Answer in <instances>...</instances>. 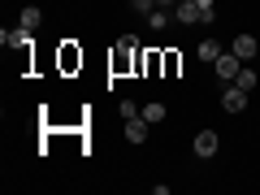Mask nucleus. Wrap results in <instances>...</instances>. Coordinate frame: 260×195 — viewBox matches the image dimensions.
<instances>
[{"instance_id": "423d86ee", "label": "nucleus", "mask_w": 260, "mask_h": 195, "mask_svg": "<svg viewBox=\"0 0 260 195\" xmlns=\"http://www.w3.org/2000/svg\"><path fill=\"white\" fill-rule=\"evenodd\" d=\"M230 52L239 56V61H256L260 44H256V35H234V39H230Z\"/></svg>"}, {"instance_id": "20e7f679", "label": "nucleus", "mask_w": 260, "mask_h": 195, "mask_svg": "<svg viewBox=\"0 0 260 195\" xmlns=\"http://www.w3.org/2000/svg\"><path fill=\"white\" fill-rule=\"evenodd\" d=\"M30 35H35V30H26V26H13V30H0V44H5V48H13V52H26V48L35 44Z\"/></svg>"}, {"instance_id": "a211bd4d", "label": "nucleus", "mask_w": 260, "mask_h": 195, "mask_svg": "<svg viewBox=\"0 0 260 195\" xmlns=\"http://www.w3.org/2000/svg\"><path fill=\"white\" fill-rule=\"evenodd\" d=\"M139 113H143V109H139L135 100H121V104H117V117H139Z\"/></svg>"}, {"instance_id": "f3484780", "label": "nucleus", "mask_w": 260, "mask_h": 195, "mask_svg": "<svg viewBox=\"0 0 260 195\" xmlns=\"http://www.w3.org/2000/svg\"><path fill=\"white\" fill-rule=\"evenodd\" d=\"M178 70H182V56H178V52H165V78H178Z\"/></svg>"}, {"instance_id": "ddd939ff", "label": "nucleus", "mask_w": 260, "mask_h": 195, "mask_svg": "<svg viewBox=\"0 0 260 195\" xmlns=\"http://www.w3.org/2000/svg\"><path fill=\"white\" fill-rule=\"evenodd\" d=\"M256 78H260V74H256V70H251V61H247V65H243V70H239V78H234V87H243V91L251 95V91H256Z\"/></svg>"}, {"instance_id": "39448f33", "label": "nucleus", "mask_w": 260, "mask_h": 195, "mask_svg": "<svg viewBox=\"0 0 260 195\" xmlns=\"http://www.w3.org/2000/svg\"><path fill=\"white\" fill-rule=\"evenodd\" d=\"M221 109H225V113H243V109H247V91L234 87V83H225V87H221Z\"/></svg>"}, {"instance_id": "6ab92c4d", "label": "nucleus", "mask_w": 260, "mask_h": 195, "mask_svg": "<svg viewBox=\"0 0 260 195\" xmlns=\"http://www.w3.org/2000/svg\"><path fill=\"white\" fill-rule=\"evenodd\" d=\"M130 9L139 13V18H148V13H152V9H156V0H130Z\"/></svg>"}, {"instance_id": "1a4fd4ad", "label": "nucleus", "mask_w": 260, "mask_h": 195, "mask_svg": "<svg viewBox=\"0 0 260 195\" xmlns=\"http://www.w3.org/2000/svg\"><path fill=\"white\" fill-rule=\"evenodd\" d=\"M174 18L182 22V26H195V22H200V5H195V0H178V5H174Z\"/></svg>"}, {"instance_id": "aec40b11", "label": "nucleus", "mask_w": 260, "mask_h": 195, "mask_svg": "<svg viewBox=\"0 0 260 195\" xmlns=\"http://www.w3.org/2000/svg\"><path fill=\"white\" fill-rule=\"evenodd\" d=\"M160 5H165V9H174V5H178V0H156V9H160Z\"/></svg>"}, {"instance_id": "7ed1b4c3", "label": "nucleus", "mask_w": 260, "mask_h": 195, "mask_svg": "<svg viewBox=\"0 0 260 195\" xmlns=\"http://www.w3.org/2000/svg\"><path fill=\"white\" fill-rule=\"evenodd\" d=\"M217 148H221L217 130H200V135H195V143H191V152H195L200 160H213V156H217Z\"/></svg>"}, {"instance_id": "4468645a", "label": "nucleus", "mask_w": 260, "mask_h": 195, "mask_svg": "<svg viewBox=\"0 0 260 195\" xmlns=\"http://www.w3.org/2000/svg\"><path fill=\"white\" fill-rule=\"evenodd\" d=\"M169 22H178L174 9H169V13H165V9H152V13H148V26H152V30H165Z\"/></svg>"}, {"instance_id": "f8f14e48", "label": "nucleus", "mask_w": 260, "mask_h": 195, "mask_svg": "<svg viewBox=\"0 0 260 195\" xmlns=\"http://www.w3.org/2000/svg\"><path fill=\"white\" fill-rule=\"evenodd\" d=\"M39 22H44V9H35V5H26L18 13V26H26V30H39Z\"/></svg>"}, {"instance_id": "0eeeda50", "label": "nucleus", "mask_w": 260, "mask_h": 195, "mask_svg": "<svg viewBox=\"0 0 260 195\" xmlns=\"http://www.w3.org/2000/svg\"><path fill=\"white\" fill-rule=\"evenodd\" d=\"M148 126H152V121L143 117V113H139V117H126V143H135V148L148 143Z\"/></svg>"}, {"instance_id": "dca6fc26", "label": "nucleus", "mask_w": 260, "mask_h": 195, "mask_svg": "<svg viewBox=\"0 0 260 195\" xmlns=\"http://www.w3.org/2000/svg\"><path fill=\"white\" fill-rule=\"evenodd\" d=\"M165 113H169V109H165V104H160V100H152V104H148V109H143V117H148V121H152V126H156V121H165Z\"/></svg>"}, {"instance_id": "9b49d317", "label": "nucleus", "mask_w": 260, "mask_h": 195, "mask_svg": "<svg viewBox=\"0 0 260 195\" xmlns=\"http://www.w3.org/2000/svg\"><path fill=\"white\" fill-rule=\"evenodd\" d=\"M78 65H83V52H78L74 44H65V48H61V70H65V74H74Z\"/></svg>"}, {"instance_id": "f257e3e1", "label": "nucleus", "mask_w": 260, "mask_h": 195, "mask_svg": "<svg viewBox=\"0 0 260 195\" xmlns=\"http://www.w3.org/2000/svg\"><path fill=\"white\" fill-rule=\"evenodd\" d=\"M139 35H121L113 44V56H109V70L113 74H139Z\"/></svg>"}, {"instance_id": "6e6552de", "label": "nucleus", "mask_w": 260, "mask_h": 195, "mask_svg": "<svg viewBox=\"0 0 260 195\" xmlns=\"http://www.w3.org/2000/svg\"><path fill=\"white\" fill-rule=\"evenodd\" d=\"M139 74H143V78L165 74V52H143V56H139Z\"/></svg>"}, {"instance_id": "f03ea898", "label": "nucleus", "mask_w": 260, "mask_h": 195, "mask_svg": "<svg viewBox=\"0 0 260 195\" xmlns=\"http://www.w3.org/2000/svg\"><path fill=\"white\" fill-rule=\"evenodd\" d=\"M217 83H234V78H239V70H243V65H247V61H239V56H234V52H221V56H217Z\"/></svg>"}, {"instance_id": "9d476101", "label": "nucleus", "mask_w": 260, "mask_h": 195, "mask_svg": "<svg viewBox=\"0 0 260 195\" xmlns=\"http://www.w3.org/2000/svg\"><path fill=\"white\" fill-rule=\"evenodd\" d=\"M221 52H225V48L217 44V39H200V48H195V56H200V61H204V65H213V61H217V56H221Z\"/></svg>"}, {"instance_id": "2eb2a0df", "label": "nucleus", "mask_w": 260, "mask_h": 195, "mask_svg": "<svg viewBox=\"0 0 260 195\" xmlns=\"http://www.w3.org/2000/svg\"><path fill=\"white\" fill-rule=\"evenodd\" d=\"M195 5H200V22H217V0H195Z\"/></svg>"}]
</instances>
